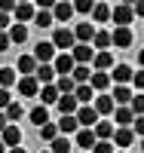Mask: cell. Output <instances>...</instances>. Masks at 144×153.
Returning a JSON list of instances; mask_svg holds the SVG:
<instances>
[{"label": "cell", "mask_w": 144, "mask_h": 153, "mask_svg": "<svg viewBox=\"0 0 144 153\" xmlns=\"http://www.w3.org/2000/svg\"><path fill=\"white\" fill-rule=\"evenodd\" d=\"M52 43H55L58 52H71V49L77 46V34H74V28H64V25H58L55 34H52Z\"/></svg>", "instance_id": "obj_1"}, {"label": "cell", "mask_w": 144, "mask_h": 153, "mask_svg": "<svg viewBox=\"0 0 144 153\" xmlns=\"http://www.w3.org/2000/svg\"><path fill=\"white\" fill-rule=\"evenodd\" d=\"M34 58L40 61V65H52V61L58 58V49H55V43L52 40H40L34 46Z\"/></svg>", "instance_id": "obj_2"}, {"label": "cell", "mask_w": 144, "mask_h": 153, "mask_svg": "<svg viewBox=\"0 0 144 153\" xmlns=\"http://www.w3.org/2000/svg\"><path fill=\"white\" fill-rule=\"evenodd\" d=\"M77 123H80V129H95V126L101 123L98 120V110L92 104H80V110H77Z\"/></svg>", "instance_id": "obj_3"}, {"label": "cell", "mask_w": 144, "mask_h": 153, "mask_svg": "<svg viewBox=\"0 0 144 153\" xmlns=\"http://www.w3.org/2000/svg\"><path fill=\"white\" fill-rule=\"evenodd\" d=\"M113 22H116V28H129V25L135 22L132 3H116V6H113Z\"/></svg>", "instance_id": "obj_4"}, {"label": "cell", "mask_w": 144, "mask_h": 153, "mask_svg": "<svg viewBox=\"0 0 144 153\" xmlns=\"http://www.w3.org/2000/svg\"><path fill=\"white\" fill-rule=\"evenodd\" d=\"M52 68H55V74H58V76H71V74L77 71V61H74V55H71V52H58V58L52 61Z\"/></svg>", "instance_id": "obj_5"}, {"label": "cell", "mask_w": 144, "mask_h": 153, "mask_svg": "<svg viewBox=\"0 0 144 153\" xmlns=\"http://www.w3.org/2000/svg\"><path fill=\"white\" fill-rule=\"evenodd\" d=\"M40 83H37V76H22L19 80V95L22 98H40Z\"/></svg>", "instance_id": "obj_6"}, {"label": "cell", "mask_w": 144, "mask_h": 153, "mask_svg": "<svg viewBox=\"0 0 144 153\" xmlns=\"http://www.w3.org/2000/svg\"><path fill=\"white\" fill-rule=\"evenodd\" d=\"M71 55L77 65H89V61H95V49H92V43H77L71 49Z\"/></svg>", "instance_id": "obj_7"}, {"label": "cell", "mask_w": 144, "mask_h": 153, "mask_svg": "<svg viewBox=\"0 0 144 153\" xmlns=\"http://www.w3.org/2000/svg\"><path fill=\"white\" fill-rule=\"evenodd\" d=\"M55 107H58L61 117H77V110H80V101H77V95H61Z\"/></svg>", "instance_id": "obj_8"}, {"label": "cell", "mask_w": 144, "mask_h": 153, "mask_svg": "<svg viewBox=\"0 0 144 153\" xmlns=\"http://www.w3.org/2000/svg\"><path fill=\"white\" fill-rule=\"evenodd\" d=\"M132 123H135L132 107H116L113 110V126H116V129H132Z\"/></svg>", "instance_id": "obj_9"}, {"label": "cell", "mask_w": 144, "mask_h": 153, "mask_svg": "<svg viewBox=\"0 0 144 153\" xmlns=\"http://www.w3.org/2000/svg\"><path fill=\"white\" fill-rule=\"evenodd\" d=\"M74 34H77V43H92L95 34H98V28H95L92 22H80V25L74 28Z\"/></svg>", "instance_id": "obj_10"}, {"label": "cell", "mask_w": 144, "mask_h": 153, "mask_svg": "<svg viewBox=\"0 0 144 153\" xmlns=\"http://www.w3.org/2000/svg\"><path fill=\"white\" fill-rule=\"evenodd\" d=\"M110 37H113V46H116V49H129L132 40H135V37H132V28H113Z\"/></svg>", "instance_id": "obj_11"}, {"label": "cell", "mask_w": 144, "mask_h": 153, "mask_svg": "<svg viewBox=\"0 0 144 153\" xmlns=\"http://www.w3.org/2000/svg\"><path fill=\"white\" fill-rule=\"evenodd\" d=\"M132 76H135V71L129 68V65H116V68L110 71V80H113L116 86H129V83H132Z\"/></svg>", "instance_id": "obj_12"}, {"label": "cell", "mask_w": 144, "mask_h": 153, "mask_svg": "<svg viewBox=\"0 0 144 153\" xmlns=\"http://www.w3.org/2000/svg\"><path fill=\"white\" fill-rule=\"evenodd\" d=\"M34 19H37L34 3H28V0H19V6H16V22L25 25V22H34Z\"/></svg>", "instance_id": "obj_13"}, {"label": "cell", "mask_w": 144, "mask_h": 153, "mask_svg": "<svg viewBox=\"0 0 144 153\" xmlns=\"http://www.w3.org/2000/svg\"><path fill=\"white\" fill-rule=\"evenodd\" d=\"M98 144V138L92 129H80L77 132V147H83V153H92V147Z\"/></svg>", "instance_id": "obj_14"}, {"label": "cell", "mask_w": 144, "mask_h": 153, "mask_svg": "<svg viewBox=\"0 0 144 153\" xmlns=\"http://www.w3.org/2000/svg\"><path fill=\"white\" fill-rule=\"evenodd\" d=\"M92 107L98 110V117H107V113H113V110H116V101H113V95L104 92V95H98V98H95V104H92Z\"/></svg>", "instance_id": "obj_15"}, {"label": "cell", "mask_w": 144, "mask_h": 153, "mask_svg": "<svg viewBox=\"0 0 144 153\" xmlns=\"http://www.w3.org/2000/svg\"><path fill=\"white\" fill-rule=\"evenodd\" d=\"M37 68H40V61L34 55H19V76H34Z\"/></svg>", "instance_id": "obj_16"}, {"label": "cell", "mask_w": 144, "mask_h": 153, "mask_svg": "<svg viewBox=\"0 0 144 153\" xmlns=\"http://www.w3.org/2000/svg\"><path fill=\"white\" fill-rule=\"evenodd\" d=\"M34 76H37V83H40V86H52V83L58 80V74H55V68H52V65H40Z\"/></svg>", "instance_id": "obj_17"}, {"label": "cell", "mask_w": 144, "mask_h": 153, "mask_svg": "<svg viewBox=\"0 0 144 153\" xmlns=\"http://www.w3.org/2000/svg\"><path fill=\"white\" fill-rule=\"evenodd\" d=\"M95 138H98V141H113V135H116V126L113 123H107V120H101L98 126H95Z\"/></svg>", "instance_id": "obj_18"}, {"label": "cell", "mask_w": 144, "mask_h": 153, "mask_svg": "<svg viewBox=\"0 0 144 153\" xmlns=\"http://www.w3.org/2000/svg\"><path fill=\"white\" fill-rule=\"evenodd\" d=\"M132 144H135V132H132V129H116V135H113V147L126 150V147H132Z\"/></svg>", "instance_id": "obj_19"}, {"label": "cell", "mask_w": 144, "mask_h": 153, "mask_svg": "<svg viewBox=\"0 0 144 153\" xmlns=\"http://www.w3.org/2000/svg\"><path fill=\"white\" fill-rule=\"evenodd\" d=\"M0 138H3V144H6L9 150H12V147H22V129H19L16 123H12V126H9V129L0 135Z\"/></svg>", "instance_id": "obj_20"}, {"label": "cell", "mask_w": 144, "mask_h": 153, "mask_svg": "<svg viewBox=\"0 0 144 153\" xmlns=\"http://www.w3.org/2000/svg\"><path fill=\"white\" fill-rule=\"evenodd\" d=\"M74 12H77V9H74V3H68V0H58L55 9H52V16H55V22H68Z\"/></svg>", "instance_id": "obj_21"}, {"label": "cell", "mask_w": 144, "mask_h": 153, "mask_svg": "<svg viewBox=\"0 0 144 153\" xmlns=\"http://www.w3.org/2000/svg\"><path fill=\"white\" fill-rule=\"evenodd\" d=\"M132 89H129V86H116L113 89V101H116V107H129V104H132Z\"/></svg>", "instance_id": "obj_22"}, {"label": "cell", "mask_w": 144, "mask_h": 153, "mask_svg": "<svg viewBox=\"0 0 144 153\" xmlns=\"http://www.w3.org/2000/svg\"><path fill=\"white\" fill-rule=\"evenodd\" d=\"M77 101H80V104H95V89H92V83H86V86H77Z\"/></svg>", "instance_id": "obj_23"}, {"label": "cell", "mask_w": 144, "mask_h": 153, "mask_svg": "<svg viewBox=\"0 0 144 153\" xmlns=\"http://www.w3.org/2000/svg\"><path fill=\"white\" fill-rule=\"evenodd\" d=\"M107 19H113V6H107V3H95V9H92V22H95V25H104Z\"/></svg>", "instance_id": "obj_24"}, {"label": "cell", "mask_w": 144, "mask_h": 153, "mask_svg": "<svg viewBox=\"0 0 144 153\" xmlns=\"http://www.w3.org/2000/svg\"><path fill=\"white\" fill-rule=\"evenodd\" d=\"M22 76L16 74V68H0V89H9V86H19Z\"/></svg>", "instance_id": "obj_25"}, {"label": "cell", "mask_w": 144, "mask_h": 153, "mask_svg": "<svg viewBox=\"0 0 144 153\" xmlns=\"http://www.w3.org/2000/svg\"><path fill=\"white\" fill-rule=\"evenodd\" d=\"M28 117H31V123L37 126V129H43V126L49 123V110H46V104H37V107L28 113Z\"/></svg>", "instance_id": "obj_26"}, {"label": "cell", "mask_w": 144, "mask_h": 153, "mask_svg": "<svg viewBox=\"0 0 144 153\" xmlns=\"http://www.w3.org/2000/svg\"><path fill=\"white\" fill-rule=\"evenodd\" d=\"M58 132L68 138V135H77L80 132V123H77V117H61L58 120Z\"/></svg>", "instance_id": "obj_27"}, {"label": "cell", "mask_w": 144, "mask_h": 153, "mask_svg": "<svg viewBox=\"0 0 144 153\" xmlns=\"http://www.w3.org/2000/svg\"><path fill=\"white\" fill-rule=\"evenodd\" d=\"M116 65H113V55L110 52H95V71H101V74H107V71H113Z\"/></svg>", "instance_id": "obj_28"}, {"label": "cell", "mask_w": 144, "mask_h": 153, "mask_svg": "<svg viewBox=\"0 0 144 153\" xmlns=\"http://www.w3.org/2000/svg\"><path fill=\"white\" fill-rule=\"evenodd\" d=\"M58 98H61V92L55 89V83H52V86H43V89H40V101H43L46 107H49V104H58Z\"/></svg>", "instance_id": "obj_29"}, {"label": "cell", "mask_w": 144, "mask_h": 153, "mask_svg": "<svg viewBox=\"0 0 144 153\" xmlns=\"http://www.w3.org/2000/svg\"><path fill=\"white\" fill-rule=\"evenodd\" d=\"M107 46H113V37L107 31H98L95 40H92V49H95V52H107Z\"/></svg>", "instance_id": "obj_30"}, {"label": "cell", "mask_w": 144, "mask_h": 153, "mask_svg": "<svg viewBox=\"0 0 144 153\" xmlns=\"http://www.w3.org/2000/svg\"><path fill=\"white\" fill-rule=\"evenodd\" d=\"M110 83H113V80H110V74H101V71L92 74V89H95L98 95H104V89H107Z\"/></svg>", "instance_id": "obj_31"}, {"label": "cell", "mask_w": 144, "mask_h": 153, "mask_svg": "<svg viewBox=\"0 0 144 153\" xmlns=\"http://www.w3.org/2000/svg\"><path fill=\"white\" fill-rule=\"evenodd\" d=\"M55 89H58L61 95H74V92H77V83H74V76H58V80H55Z\"/></svg>", "instance_id": "obj_32"}, {"label": "cell", "mask_w": 144, "mask_h": 153, "mask_svg": "<svg viewBox=\"0 0 144 153\" xmlns=\"http://www.w3.org/2000/svg\"><path fill=\"white\" fill-rule=\"evenodd\" d=\"M37 132H40V141H49V144L61 135V132H58V123H46L43 129H37Z\"/></svg>", "instance_id": "obj_33"}, {"label": "cell", "mask_w": 144, "mask_h": 153, "mask_svg": "<svg viewBox=\"0 0 144 153\" xmlns=\"http://www.w3.org/2000/svg\"><path fill=\"white\" fill-rule=\"evenodd\" d=\"M9 40L12 43H25V40H28V25H12V28H9Z\"/></svg>", "instance_id": "obj_34"}, {"label": "cell", "mask_w": 144, "mask_h": 153, "mask_svg": "<svg viewBox=\"0 0 144 153\" xmlns=\"http://www.w3.org/2000/svg\"><path fill=\"white\" fill-rule=\"evenodd\" d=\"M34 25H37V28H52V25H55V16H52L49 9H40L37 19H34Z\"/></svg>", "instance_id": "obj_35"}, {"label": "cell", "mask_w": 144, "mask_h": 153, "mask_svg": "<svg viewBox=\"0 0 144 153\" xmlns=\"http://www.w3.org/2000/svg\"><path fill=\"white\" fill-rule=\"evenodd\" d=\"M49 150H52V153H71V138H64V135H58L55 141L49 144Z\"/></svg>", "instance_id": "obj_36"}, {"label": "cell", "mask_w": 144, "mask_h": 153, "mask_svg": "<svg viewBox=\"0 0 144 153\" xmlns=\"http://www.w3.org/2000/svg\"><path fill=\"white\" fill-rule=\"evenodd\" d=\"M22 117H25V107L19 104V101H12V104L6 107V120H9V123H19Z\"/></svg>", "instance_id": "obj_37"}, {"label": "cell", "mask_w": 144, "mask_h": 153, "mask_svg": "<svg viewBox=\"0 0 144 153\" xmlns=\"http://www.w3.org/2000/svg\"><path fill=\"white\" fill-rule=\"evenodd\" d=\"M129 107H132L135 117H144V92H138V95L132 98V104H129Z\"/></svg>", "instance_id": "obj_38"}, {"label": "cell", "mask_w": 144, "mask_h": 153, "mask_svg": "<svg viewBox=\"0 0 144 153\" xmlns=\"http://www.w3.org/2000/svg\"><path fill=\"white\" fill-rule=\"evenodd\" d=\"M92 153H116V147H113V141H98L92 147Z\"/></svg>", "instance_id": "obj_39"}, {"label": "cell", "mask_w": 144, "mask_h": 153, "mask_svg": "<svg viewBox=\"0 0 144 153\" xmlns=\"http://www.w3.org/2000/svg\"><path fill=\"white\" fill-rule=\"evenodd\" d=\"M74 9H77V12H92V9H95V0H77Z\"/></svg>", "instance_id": "obj_40"}, {"label": "cell", "mask_w": 144, "mask_h": 153, "mask_svg": "<svg viewBox=\"0 0 144 153\" xmlns=\"http://www.w3.org/2000/svg\"><path fill=\"white\" fill-rule=\"evenodd\" d=\"M12 104V92H9V89H0V110H6Z\"/></svg>", "instance_id": "obj_41"}, {"label": "cell", "mask_w": 144, "mask_h": 153, "mask_svg": "<svg viewBox=\"0 0 144 153\" xmlns=\"http://www.w3.org/2000/svg\"><path fill=\"white\" fill-rule=\"evenodd\" d=\"M132 86H135V89H141V92H144V68H141V71H138V74L132 76Z\"/></svg>", "instance_id": "obj_42"}, {"label": "cell", "mask_w": 144, "mask_h": 153, "mask_svg": "<svg viewBox=\"0 0 144 153\" xmlns=\"http://www.w3.org/2000/svg\"><path fill=\"white\" fill-rule=\"evenodd\" d=\"M132 132L144 138V117H135V123H132Z\"/></svg>", "instance_id": "obj_43"}, {"label": "cell", "mask_w": 144, "mask_h": 153, "mask_svg": "<svg viewBox=\"0 0 144 153\" xmlns=\"http://www.w3.org/2000/svg\"><path fill=\"white\" fill-rule=\"evenodd\" d=\"M9 46H12V40H9V31H6V34H0V52H6Z\"/></svg>", "instance_id": "obj_44"}, {"label": "cell", "mask_w": 144, "mask_h": 153, "mask_svg": "<svg viewBox=\"0 0 144 153\" xmlns=\"http://www.w3.org/2000/svg\"><path fill=\"white\" fill-rule=\"evenodd\" d=\"M9 126H12V123L6 120V110H0V135H3V132L9 129Z\"/></svg>", "instance_id": "obj_45"}, {"label": "cell", "mask_w": 144, "mask_h": 153, "mask_svg": "<svg viewBox=\"0 0 144 153\" xmlns=\"http://www.w3.org/2000/svg\"><path fill=\"white\" fill-rule=\"evenodd\" d=\"M132 9H135V16H138V19H144V0H135Z\"/></svg>", "instance_id": "obj_46"}, {"label": "cell", "mask_w": 144, "mask_h": 153, "mask_svg": "<svg viewBox=\"0 0 144 153\" xmlns=\"http://www.w3.org/2000/svg\"><path fill=\"white\" fill-rule=\"evenodd\" d=\"M0 153H9V147L3 144V138H0Z\"/></svg>", "instance_id": "obj_47"}, {"label": "cell", "mask_w": 144, "mask_h": 153, "mask_svg": "<svg viewBox=\"0 0 144 153\" xmlns=\"http://www.w3.org/2000/svg\"><path fill=\"white\" fill-rule=\"evenodd\" d=\"M9 153H28V150H25V147H12Z\"/></svg>", "instance_id": "obj_48"}, {"label": "cell", "mask_w": 144, "mask_h": 153, "mask_svg": "<svg viewBox=\"0 0 144 153\" xmlns=\"http://www.w3.org/2000/svg\"><path fill=\"white\" fill-rule=\"evenodd\" d=\"M138 65L144 68V49H141V52H138Z\"/></svg>", "instance_id": "obj_49"}, {"label": "cell", "mask_w": 144, "mask_h": 153, "mask_svg": "<svg viewBox=\"0 0 144 153\" xmlns=\"http://www.w3.org/2000/svg\"><path fill=\"white\" fill-rule=\"evenodd\" d=\"M141 153H144V138H141Z\"/></svg>", "instance_id": "obj_50"}, {"label": "cell", "mask_w": 144, "mask_h": 153, "mask_svg": "<svg viewBox=\"0 0 144 153\" xmlns=\"http://www.w3.org/2000/svg\"><path fill=\"white\" fill-rule=\"evenodd\" d=\"M40 153H52V150H40Z\"/></svg>", "instance_id": "obj_51"}, {"label": "cell", "mask_w": 144, "mask_h": 153, "mask_svg": "<svg viewBox=\"0 0 144 153\" xmlns=\"http://www.w3.org/2000/svg\"><path fill=\"white\" fill-rule=\"evenodd\" d=\"M116 153H123V150H116Z\"/></svg>", "instance_id": "obj_52"}]
</instances>
